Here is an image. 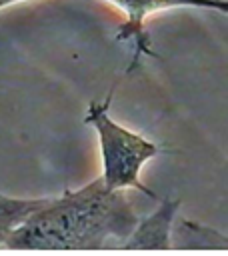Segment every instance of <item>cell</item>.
<instances>
[{"label":"cell","mask_w":228,"mask_h":256,"mask_svg":"<svg viewBox=\"0 0 228 256\" xmlns=\"http://www.w3.org/2000/svg\"><path fill=\"white\" fill-rule=\"evenodd\" d=\"M112 94L106 96L104 102H90L84 122L90 124L100 142V154H102V180L112 190H138L146 194L152 200H158V196L142 184L140 170L142 166L154 158L160 148L152 140L124 128L116 120L110 118L108 106H110Z\"/></svg>","instance_id":"obj_2"},{"label":"cell","mask_w":228,"mask_h":256,"mask_svg":"<svg viewBox=\"0 0 228 256\" xmlns=\"http://www.w3.org/2000/svg\"><path fill=\"white\" fill-rule=\"evenodd\" d=\"M180 202L164 198L160 206L146 218H138L136 228L120 246L122 250H166L170 248V230Z\"/></svg>","instance_id":"obj_4"},{"label":"cell","mask_w":228,"mask_h":256,"mask_svg":"<svg viewBox=\"0 0 228 256\" xmlns=\"http://www.w3.org/2000/svg\"><path fill=\"white\" fill-rule=\"evenodd\" d=\"M106 2L116 6L124 14V20L116 30V40L134 42V56L128 72L138 66L140 56L154 54L146 32V20L152 14L170 8H204V10H218L222 14H228V0H106Z\"/></svg>","instance_id":"obj_3"},{"label":"cell","mask_w":228,"mask_h":256,"mask_svg":"<svg viewBox=\"0 0 228 256\" xmlns=\"http://www.w3.org/2000/svg\"><path fill=\"white\" fill-rule=\"evenodd\" d=\"M50 198H12L0 194V248L6 238Z\"/></svg>","instance_id":"obj_5"},{"label":"cell","mask_w":228,"mask_h":256,"mask_svg":"<svg viewBox=\"0 0 228 256\" xmlns=\"http://www.w3.org/2000/svg\"><path fill=\"white\" fill-rule=\"evenodd\" d=\"M16 2H24V0H0V8H6V6H12Z\"/></svg>","instance_id":"obj_6"},{"label":"cell","mask_w":228,"mask_h":256,"mask_svg":"<svg viewBox=\"0 0 228 256\" xmlns=\"http://www.w3.org/2000/svg\"><path fill=\"white\" fill-rule=\"evenodd\" d=\"M138 224L124 190H112L102 176L78 190H66L32 212L4 242L6 250H98L120 248Z\"/></svg>","instance_id":"obj_1"}]
</instances>
